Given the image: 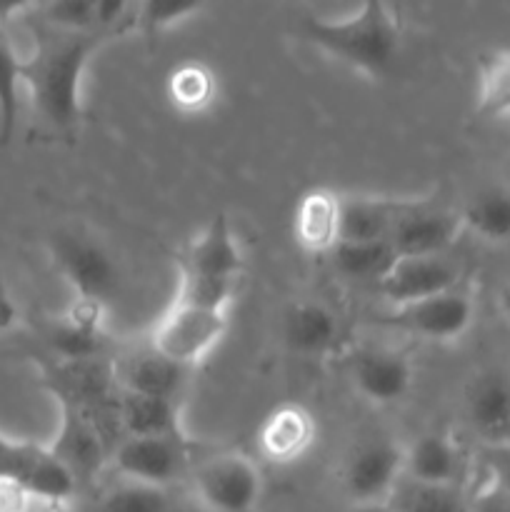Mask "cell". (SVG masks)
I'll return each mask as SVG.
<instances>
[{"mask_svg":"<svg viewBox=\"0 0 510 512\" xmlns=\"http://www.w3.org/2000/svg\"><path fill=\"white\" fill-rule=\"evenodd\" d=\"M115 40L113 33H43L35 50L23 58V83L40 118L55 130L73 133L83 115V78L90 58Z\"/></svg>","mask_w":510,"mask_h":512,"instance_id":"6da1fadb","label":"cell"},{"mask_svg":"<svg viewBox=\"0 0 510 512\" xmlns=\"http://www.w3.org/2000/svg\"><path fill=\"white\" fill-rule=\"evenodd\" d=\"M300 35L313 48L368 78H383L393 68L403 43L398 13L378 0L363 3L358 13L338 20L303 15Z\"/></svg>","mask_w":510,"mask_h":512,"instance_id":"7a4b0ae2","label":"cell"},{"mask_svg":"<svg viewBox=\"0 0 510 512\" xmlns=\"http://www.w3.org/2000/svg\"><path fill=\"white\" fill-rule=\"evenodd\" d=\"M0 485L45 503H65L78 490V480L48 450V445L15 440L0 433Z\"/></svg>","mask_w":510,"mask_h":512,"instance_id":"3957f363","label":"cell"},{"mask_svg":"<svg viewBox=\"0 0 510 512\" xmlns=\"http://www.w3.org/2000/svg\"><path fill=\"white\" fill-rule=\"evenodd\" d=\"M475 320V298L468 285L415 300L408 305H395L378 318L380 325L410 338L428 343H455L470 330Z\"/></svg>","mask_w":510,"mask_h":512,"instance_id":"277c9868","label":"cell"},{"mask_svg":"<svg viewBox=\"0 0 510 512\" xmlns=\"http://www.w3.org/2000/svg\"><path fill=\"white\" fill-rule=\"evenodd\" d=\"M193 490L208 512H253L263 495V475L253 458L225 450L193 468Z\"/></svg>","mask_w":510,"mask_h":512,"instance_id":"5b68a950","label":"cell"},{"mask_svg":"<svg viewBox=\"0 0 510 512\" xmlns=\"http://www.w3.org/2000/svg\"><path fill=\"white\" fill-rule=\"evenodd\" d=\"M228 333V313L170 303L150 333V348L163 358L193 370L210 358Z\"/></svg>","mask_w":510,"mask_h":512,"instance_id":"8992f818","label":"cell"},{"mask_svg":"<svg viewBox=\"0 0 510 512\" xmlns=\"http://www.w3.org/2000/svg\"><path fill=\"white\" fill-rule=\"evenodd\" d=\"M50 253L75 298L108 305L118 295L120 268L100 243L75 233H58L50 240Z\"/></svg>","mask_w":510,"mask_h":512,"instance_id":"52a82bcc","label":"cell"},{"mask_svg":"<svg viewBox=\"0 0 510 512\" xmlns=\"http://www.w3.org/2000/svg\"><path fill=\"white\" fill-rule=\"evenodd\" d=\"M193 450L190 438H123L110 455V465L128 483L165 490L188 473Z\"/></svg>","mask_w":510,"mask_h":512,"instance_id":"ba28073f","label":"cell"},{"mask_svg":"<svg viewBox=\"0 0 510 512\" xmlns=\"http://www.w3.org/2000/svg\"><path fill=\"white\" fill-rule=\"evenodd\" d=\"M405 445L395 440H368L345 460L343 488L353 505L388 503L403 478Z\"/></svg>","mask_w":510,"mask_h":512,"instance_id":"9c48e42d","label":"cell"},{"mask_svg":"<svg viewBox=\"0 0 510 512\" xmlns=\"http://www.w3.org/2000/svg\"><path fill=\"white\" fill-rule=\"evenodd\" d=\"M58 408L60 425L53 443H48V450L73 473L78 483L95 478L105 463H110L113 443L88 410L68 403H58Z\"/></svg>","mask_w":510,"mask_h":512,"instance_id":"30bf717a","label":"cell"},{"mask_svg":"<svg viewBox=\"0 0 510 512\" xmlns=\"http://www.w3.org/2000/svg\"><path fill=\"white\" fill-rule=\"evenodd\" d=\"M460 233H465L460 210L433 208L423 200H405L403 213L390 233V245L398 258L445 255Z\"/></svg>","mask_w":510,"mask_h":512,"instance_id":"8fae6325","label":"cell"},{"mask_svg":"<svg viewBox=\"0 0 510 512\" xmlns=\"http://www.w3.org/2000/svg\"><path fill=\"white\" fill-rule=\"evenodd\" d=\"M105 313L108 305L73 298L68 310L45 328V355L68 363L105 358Z\"/></svg>","mask_w":510,"mask_h":512,"instance_id":"7c38bea8","label":"cell"},{"mask_svg":"<svg viewBox=\"0 0 510 512\" xmlns=\"http://www.w3.org/2000/svg\"><path fill=\"white\" fill-rule=\"evenodd\" d=\"M458 285H463L458 263L445 253L425 255V258H398L378 283V290L395 308V305L433 298V295L453 290Z\"/></svg>","mask_w":510,"mask_h":512,"instance_id":"4fadbf2b","label":"cell"},{"mask_svg":"<svg viewBox=\"0 0 510 512\" xmlns=\"http://www.w3.org/2000/svg\"><path fill=\"white\" fill-rule=\"evenodd\" d=\"M243 265L245 258L233 233V225L223 213H218L183 248L178 258V275L240 280Z\"/></svg>","mask_w":510,"mask_h":512,"instance_id":"5bb4252c","label":"cell"},{"mask_svg":"<svg viewBox=\"0 0 510 512\" xmlns=\"http://www.w3.org/2000/svg\"><path fill=\"white\" fill-rule=\"evenodd\" d=\"M350 378L368 403L395 405L413 388L415 370L408 355L388 348H368L355 353Z\"/></svg>","mask_w":510,"mask_h":512,"instance_id":"9a60e30c","label":"cell"},{"mask_svg":"<svg viewBox=\"0 0 510 512\" xmlns=\"http://www.w3.org/2000/svg\"><path fill=\"white\" fill-rule=\"evenodd\" d=\"M113 370L118 390L145 395V398L173 400V403H183L188 378L193 373V370L163 358L153 348L113 360Z\"/></svg>","mask_w":510,"mask_h":512,"instance_id":"2e32d148","label":"cell"},{"mask_svg":"<svg viewBox=\"0 0 510 512\" xmlns=\"http://www.w3.org/2000/svg\"><path fill=\"white\" fill-rule=\"evenodd\" d=\"M463 408L468 425L483 443L510 440V378L500 370H483L465 385Z\"/></svg>","mask_w":510,"mask_h":512,"instance_id":"e0dca14e","label":"cell"},{"mask_svg":"<svg viewBox=\"0 0 510 512\" xmlns=\"http://www.w3.org/2000/svg\"><path fill=\"white\" fill-rule=\"evenodd\" d=\"M115 420L120 438H188L183 423V403L145 395H115Z\"/></svg>","mask_w":510,"mask_h":512,"instance_id":"ac0fdd59","label":"cell"},{"mask_svg":"<svg viewBox=\"0 0 510 512\" xmlns=\"http://www.w3.org/2000/svg\"><path fill=\"white\" fill-rule=\"evenodd\" d=\"M315 420L303 405L285 403L263 420L258 430V448L275 465H290L303 458L315 443Z\"/></svg>","mask_w":510,"mask_h":512,"instance_id":"d6986e66","label":"cell"},{"mask_svg":"<svg viewBox=\"0 0 510 512\" xmlns=\"http://www.w3.org/2000/svg\"><path fill=\"white\" fill-rule=\"evenodd\" d=\"M403 208L405 200L380 195H340V243L390 240Z\"/></svg>","mask_w":510,"mask_h":512,"instance_id":"ffe728a7","label":"cell"},{"mask_svg":"<svg viewBox=\"0 0 510 512\" xmlns=\"http://www.w3.org/2000/svg\"><path fill=\"white\" fill-rule=\"evenodd\" d=\"M283 333L288 348L300 355H328L343 338L338 315L318 300H300L290 305Z\"/></svg>","mask_w":510,"mask_h":512,"instance_id":"44dd1931","label":"cell"},{"mask_svg":"<svg viewBox=\"0 0 510 512\" xmlns=\"http://www.w3.org/2000/svg\"><path fill=\"white\" fill-rule=\"evenodd\" d=\"M463 455L455 440L445 433H425L405 445L403 478L425 485H458Z\"/></svg>","mask_w":510,"mask_h":512,"instance_id":"7402d4cb","label":"cell"},{"mask_svg":"<svg viewBox=\"0 0 510 512\" xmlns=\"http://www.w3.org/2000/svg\"><path fill=\"white\" fill-rule=\"evenodd\" d=\"M295 240L308 253H333L340 243V195L315 188L300 198L295 210Z\"/></svg>","mask_w":510,"mask_h":512,"instance_id":"603a6c76","label":"cell"},{"mask_svg":"<svg viewBox=\"0 0 510 512\" xmlns=\"http://www.w3.org/2000/svg\"><path fill=\"white\" fill-rule=\"evenodd\" d=\"M463 228L485 243H510V188L488 185L460 208Z\"/></svg>","mask_w":510,"mask_h":512,"instance_id":"cb8c5ba5","label":"cell"},{"mask_svg":"<svg viewBox=\"0 0 510 512\" xmlns=\"http://www.w3.org/2000/svg\"><path fill=\"white\" fill-rule=\"evenodd\" d=\"M20 5H0V143L8 145L18 125V88L23 83V58L15 53L5 23Z\"/></svg>","mask_w":510,"mask_h":512,"instance_id":"d4e9b609","label":"cell"},{"mask_svg":"<svg viewBox=\"0 0 510 512\" xmlns=\"http://www.w3.org/2000/svg\"><path fill=\"white\" fill-rule=\"evenodd\" d=\"M475 103L485 118H510V50H495L480 58Z\"/></svg>","mask_w":510,"mask_h":512,"instance_id":"484cf974","label":"cell"},{"mask_svg":"<svg viewBox=\"0 0 510 512\" xmlns=\"http://www.w3.org/2000/svg\"><path fill=\"white\" fill-rule=\"evenodd\" d=\"M393 512H468L458 485H425L400 478L388 500Z\"/></svg>","mask_w":510,"mask_h":512,"instance_id":"4316f807","label":"cell"},{"mask_svg":"<svg viewBox=\"0 0 510 512\" xmlns=\"http://www.w3.org/2000/svg\"><path fill=\"white\" fill-rule=\"evenodd\" d=\"M335 268L353 280H373L375 285L385 278L393 263L398 260L390 240L380 243H340L333 250Z\"/></svg>","mask_w":510,"mask_h":512,"instance_id":"83f0119b","label":"cell"},{"mask_svg":"<svg viewBox=\"0 0 510 512\" xmlns=\"http://www.w3.org/2000/svg\"><path fill=\"white\" fill-rule=\"evenodd\" d=\"M215 75L208 65L190 60V63L178 65L170 73L168 93L175 108L185 110V113H198V110L208 108L215 98Z\"/></svg>","mask_w":510,"mask_h":512,"instance_id":"f1b7e54d","label":"cell"},{"mask_svg":"<svg viewBox=\"0 0 510 512\" xmlns=\"http://www.w3.org/2000/svg\"><path fill=\"white\" fill-rule=\"evenodd\" d=\"M88 512H170L168 490L153 485L128 483L105 490Z\"/></svg>","mask_w":510,"mask_h":512,"instance_id":"f546056e","label":"cell"},{"mask_svg":"<svg viewBox=\"0 0 510 512\" xmlns=\"http://www.w3.org/2000/svg\"><path fill=\"white\" fill-rule=\"evenodd\" d=\"M235 290H238V280L178 275V288H175L173 303L210 310V313H228L230 303L235 300Z\"/></svg>","mask_w":510,"mask_h":512,"instance_id":"4dcf8cb0","label":"cell"},{"mask_svg":"<svg viewBox=\"0 0 510 512\" xmlns=\"http://www.w3.org/2000/svg\"><path fill=\"white\" fill-rule=\"evenodd\" d=\"M95 3L98 0H58V3L40 5V15H43V23L53 30L90 33V30H100Z\"/></svg>","mask_w":510,"mask_h":512,"instance_id":"1f68e13d","label":"cell"},{"mask_svg":"<svg viewBox=\"0 0 510 512\" xmlns=\"http://www.w3.org/2000/svg\"><path fill=\"white\" fill-rule=\"evenodd\" d=\"M198 10V3H140L135 33H145L148 38H153V35L188 20L190 15H198Z\"/></svg>","mask_w":510,"mask_h":512,"instance_id":"d6a6232c","label":"cell"},{"mask_svg":"<svg viewBox=\"0 0 510 512\" xmlns=\"http://www.w3.org/2000/svg\"><path fill=\"white\" fill-rule=\"evenodd\" d=\"M480 465H483L488 483L510 495V440L503 443H483L480 448Z\"/></svg>","mask_w":510,"mask_h":512,"instance_id":"836d02e7","label":"cell"},{"mask_svg":"<svg viewBox=\"0 0 510 512\" xmlns=\"http://www.w3.org/2000/svg\"><path fill=\"white\" fill-rule=\"evenodd\" d=\"M468 512H510V495L488 483L470 500Z\"/></svg>","mask_w":510,"mask_h":512,"instance_id":"e575fe53","label":"cell"},{"mask_svg":"<svg viewBox=\"0 0 510 512\" xmlns=\"http://www.w3.org/2000/svg\"><path fill=\"white\" fill-rule=\"evenodd\" d=\"M15 323H18V305H15L13 295H10L8 285L0 275V330H10Z\"/></svg>","mask_w":510,"mask_h":512,"instance_id":"d590c367","label":"cell"},{"mask_svg":"<svg viewBox=\"0 0 510 512\" xmlns=\"http://www.w3.org/2000/svg\"><path fill=\"white\" fill-rule=\"evenodd\" d=\"M495 303H498L500 315H503L510 325V275L503 280V285L498 288V298H495Z\"/></svg>","mask_w":510,"mask_h":512,"instance_id":"8d00e7d4","label":"cell"},{"mask_svg":"<svg viewBox=\"0 0 510 512\" xmlns=\"http://www.w3.org/2000/svg\"><path fill=\"white\" fill-rule=\"evenodd\" d=\"M350 512H393L388 503H368V505H353Z\"/></svg>","mask_w":510,"mask_h":512,"instance_id":"74e56055","label":"cell"}]
</instances>
